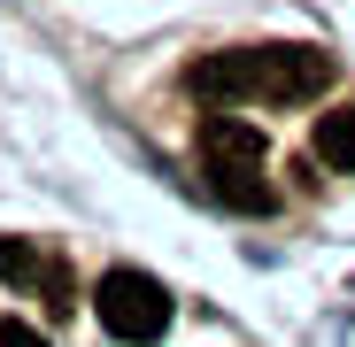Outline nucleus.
<instances>
[{"label": "nucleus", "mask_w": 355, "mask_h": 347, "mask_svg": "<svg viewBox=\"0 0 355 347\" xmlns=\"http://www.w3.org/2000/svg\"><path fill=\"white\" fill-rule=\"evenodd\" d=\"M332 85V54L317 46H224V54H201V62H186V93L193 100H317Z\"/></svg>", "instance_id": "nucleus-1"}, {"label": "nucleus", "mask_w": 355, "mask_h": 347, "mask_svg": "<svg viewBox=\"0 0 355 347\" xmlns=\"http://www.w3.org/2000/svg\"><path fill=\"white\" fill-rule=\"evenodd\" d=\"M93 309L116 339H162L170 332V294H162V278L147 270H108L93 285Z\"/></svg>", "instance_id": "nucleus-2"}, {"label": "nucleus", "mask_w": 355, "mask_h": 347, "mask_svg": "<svg viewBox=\"0 0 355 347\" xmlns=\"http://www.w3.org/2000/svg\"><path fill=\"white\" fill-rule=\"evenodd\" d=\"M201 178H209V193H216L224 208H240V216H270V208H278L263 162H201Z\"/></svg>", "instance_id": "nucleus-3"}, {"label": "nucleus", "mask_w": 355, "mask_h": 347, "mask_svg": "<svg viewBox=\"0 0 355 347\" xmlns=\"http://www.w3.org/2000/svg\"><path fill=\"white\" fill-rule=\"evenodd\" d=\"M201 162H263V124H248V116H209L201 124Z\"/></svg>", "instance_id": "nucleus-4"}, {"label": "nucleus", "mask_w": 355, "mask_h": 347, "mask_svg": "<svg viewBox=\"0 0 355 347\" xmlns=\"http://www.w3.org/2000/svg\"><path fill=\"white\" fill-rule=\"evenodd\" d=\"M309 147H317V162L355 170V108H324V116H317V132H309Z\"/></svg>", "instance_id": "nucleus-5"}, {"label": "nucleus", "mask_w": 355, "mask_h": 347, "mask_svg": "<svg viewBox=\"0 0 355 347\" xmlns=\"http://www.w3.org/2000/svg\"><path fill=\"white\" fill-rule=\"evenodd\" d=\"M0 278H8V285H31V278H46L39 247H31V240H8V231H0Z\"/></svg>", "instance_id": "nucleus-6"}, {"label": "nucleus", "mask_w": 355, "mask_h": 347, "mask_svg": "<svg viewBox=\"0 0 355 347\" xmlns=\"http://www.w3.org/2000/svg\"><path fill=\"white\" fill-rule=\"evenodd\" d=\"M0 347H46V339H39L31 324H16V317H8V324H0Z\"/></svg>", "instance_id": "nucleus-7"}]
</instances>
